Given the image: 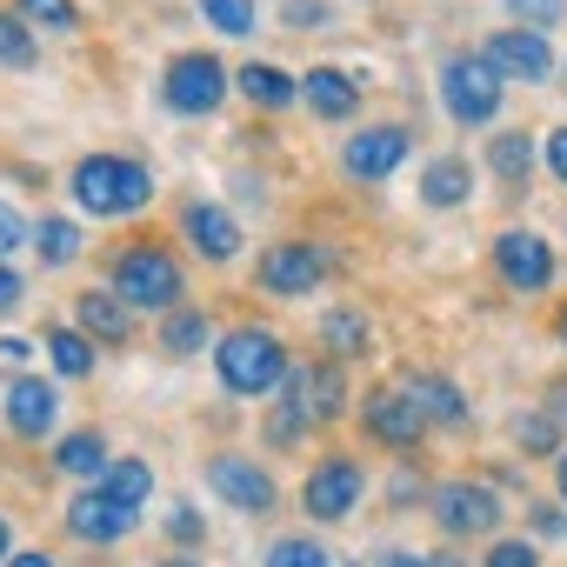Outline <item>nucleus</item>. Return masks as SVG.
I'll return each mask as SVG.
<instances>
[{"label":"nucleus","instance_id":"obj_1","mask_svg":"<svg viewBox=\"0 0 567 567\" xmlns=\"http://www.w3.org/2000/svg\"><path fill=\"white\" fill-rule=\"evenodd\" d=\"M214 368H220V388L227 394H274L280 381L295 374L288 361V341L274 328H234L214 341Z\"/></svg>","mask_w":567,"mask_h":567},{"label":"nucleus","instance_id":"obj_2","mask_svg":"<svg viewBox=\"0 0 567 567\" xmlns=\"http://www.w3.org/2000/svg\"><path fill=\"white\" fill-rule=\"evenodd\" d=\"M74 200L94 220H121V214H141L154 200V174L127 154H87L74 167Z\"/></svg>","mask_w":567,"mask_h":567},{"label":"nucleus","instance_id":"obj_3","mask_svg":"<svg viewBox=\"0 0 567 567\" xmlns=\"http://www.w3.org/2000/svg\"><path fill=\"white\" fill-rule=\"evenodd\" d=\"M114 295L134 308V315H174L181 295H187V280H181V260L154 240H127L114 254Z\"/></svg>","mask_w":567,"mask_h":567},{"label":"nucleus","instance_id":"obj_4","mask_svg":"<svg viewBox=\"0 0 567 567\" xmlns=\"http://www.w3.org/2000/svg\"><path fill=\"white\" fill-rule=\"evenodd\" d=\"M501 101H507V81H501V68L487 54H447V68H441V107H447V121L487 127L501 114Z\"/></svg>","mask_w":567,"mask_h":567},{"label":"nucleus","instance_id":"obj_5","mask_svg":"<svg viewBox=\"0 0 567 567\" xmlns=\"http://www.w3.org/2000/svg\"><path fill=\"white\" fill-rule=\"evenodd\" d=\"M161 101L174 107V114H214L220 101H227V68L214 61V54H174L167 61V74H161Z\"/></svg>","mask_w":567,"mask_h":567},{"label":"nucleus","instance_id":"obj_6","mask_svg":"<svg viewBox=\"0 0 567 567\" xmlns=\"http://www.w3.org/2000/svg\"><path fill=\"white\" fill-rule=\"evenodd\" d=\"M321 274H328V254H321L315 240H274V247L260 254V267H254L260 288H267V295H288V301L315 295Z\"/></svg>","mask_w":567,"mask_h":567},{"label":"nucleus","instance_id":"obj_7","mask_svg":"<svg viewBox=\"0 0 567 567\" xmlns=\"http://www.w3.org/2000/svg\"><path fill=\"white\" fill-rule=\"evenodd\" d=\"M361 461L354 454H328L315 474H308V487H301V507L315 514V520H348L354 507H361Z\"/></svg>","mask_w":567,"mask_h":567},{"label":"nucleus","instance_id":"obj_8","mask_svg":"<svg viewBox=\"0 0 567 567\" xmlns=\"http://www.w3.org/2000/svg\"><path fill=\"white\" fill-rule=\"evenodd\" d=\"M494 267H501V280H507L514 295H540L547 280H554V247L540 234H527V227H507L494 240Z\"/></svg>","mask_w":567,"mask_h":567},{"label":"nucleus","instance_id":"obj_9","mask_svg":"<svg viewBox=\"0 0 567 567\" xmlns=\"http://www.w3.org/2000/svg\"><path fill=\"white\" fill-rule=\"evenodd\" d=\"M408 147H414V134L394 127V121H388V127H361V134L341 147V167H348L354 181H388V174L408 161Z\"/></svg>","mask_w":567,"mask_h":567},{"label":"nucleus","instance_id":"obj_10","mask_svg":"<svg viewBox=\"0 0 567 567\" xmlns=\"http://www.w3.org/2000/svg\"><path fill=\"white\" fill-rule=\"evenodd\" d=\"M361 421H368V434H374L381 447H421V434H427V414L414 408L408 388H381V394H368Z\"/></svg>","mask_w":567,"mask_h":567},{"label":"nucleus","instance_id":"obj_11","mask_svg":"<svg viewBox=\"0 0 567 567\" xmlns=\"http://www.w3.org/2000/svg\"><path fill=\"white\" fill-rule=\"evenodd\" d=\"M207 481H214V494H220L227 507H240V514H267V507H274V474L254 467L247 454H214V461H207Z\"/></svg>","mask_w":567,"mask_h":567},{"label":"nucleus","instance_id":"obj_12","mask_svg":"<svg viewBox=\"0 0 567 567\" xmlns=\"http://www.w3.org/2000/svg\"><path fill=\"white\" fill-rule=\"evenodd\" d=\"M434 514H441L447 534H494V527H501V501H494V487H481V481H447V487H434Z\"/></svg>","mask_w":567,"mask_h":567},{"label":"nucleus","instance_id":"obj_13","mask_svg":"<svg viewBox=\"0 0 567 567\" xmlns=\"http://www.w3.org/2000/svg\"><path fill=\"white\" fill-rule=\"evenodd\" d=\"M134 520H141V507L114 501L107 487H87V494H74V507H68V534H81V540H94V547L134 534Z\"/></svg>","mask_w":567,"mask_h":567},{"label":"nucleus","instance_id":"obj_14","mask_svg":"<svg viewBox=\"0 0 567 567\" xmlns=\"http://www.w3.org/2000/svg\"><path fill=\"white\" fill-rule=\"evenodd\" d=\"M487 61L501 68V81H547L554 74V54H547V34L540 28H507L487 41Z\"/></svg>","mask_w":567,"mask_h":567},{"label":"nucleus","instance_id":"obj_15","mask_svg":"<svg viewBox=\"0 0 567 567\" xmlns=\"http://www.w3.org/2000/svg\"><path fill=\"white\" fill-rule=\"evenodd\" d=\"M181 234L194 240L200 260H234V254H240V220H234L227 207H214V200L181 207Z\"/></svg>","mask_w":567,"mask_h":567},{"label":"nucleus","instance_id":"obj_16","mask_svg":"<svg viewBox=\"0 0 567 567\" xmlns=\"http://www.w3.org/2000/svg\"><path fill=\"white\" fill-rule=\"evenodd\" d=\"M54 421H61V394H54L48 381L21 374V381L8 388V427H14L21 441H41V434H54Z\"/></svg>","mask_w":567,"mask_h":567},{"label":"nucleus","instance_id":"obj_17","mask_svg":"<svg viewBox=\"0 0 567 567\" xmlns=\"http://www.w3.org/2000/svg\"><path fill=\"white\" fill-rule=\"evenodd\" d=\"M74 328H81L87 341H101V348H121V341L134 334V308H127L114 288H107V295H101V288H87V295L74 301Z\"/></svg>","mask_w":567,"mask_h":567},{"label":"nucleus","instance_id":"obj_18","mask_svg":"<svg viewBox=\"0 0 567 567\" xmlns=\"http://www.w3.org/2000/svg\"><path fill=\"white\" fill-rule=\"evenodd\" d=\"M288 381H295V394H301L308 421H341V414H348V381H341V361H315V368H301V374H288Z\"/></svg>","mask_w":567,"mask_h":567},{"label":"nucleus","instance_id":"obj_19","mask_svg":"<svg viewBox=\"0 0 567 567\" xmlns=\"http://www.w3.org/2000/svg\"><path fill=\"white\" fill-rule=\"evenodd\" d=\"M301 101H308L321 121H348V114L361 107V87H354L341 68H308V81H301Z\"/></svg>","mask_w":567,"mask_h":567},{"label":"nucleus","instance_id":"obj_20","mask_svg":"<svg viewBox=\"0 0 567 567\" xmlns=\"http://www.w3.org/2000/svg\"><path fill=\"white\" fill-rule=\"evenodd\" d=\"M467 194H474V167H467L461 154H441V161H427V174H421V200H427L434 214L461 207Z\"/></svg>","mask_w":567,"mask_h":567},{"label":"nucleus","instance_id":"obj_21","mask_svg":"<svg viewBox=\"0 0 567 567\" xmlns=\"http://www.w3.org/2000/svg\"><path fill=\"white\" fill-rule=\"evenodd\" d=\"M401 388L414 394V408L427 414V427H461V421H467V401H461L454 381H441V374H408Z\"/></svg>","mask_w":567,"mask_h":567},{"label":"nucleus","instance_id":"obj_22","mask_svg":"<svg viewBox=\"0 0 567 567\" xmlns=\"http://www.w3.org/2000/svg\"><path fill=\"white\" fill-rule=\"evenodd\" d=\"M234 87H240L254 107H267V114H280V107H295V101H301V81H295V74H280V68H267V61H247V68L234 74Z\"/></svg>","mask_w":567,"mask_h":567},{"label":"nucleus","instance_id":"obj_23","mask_svg":"<svg viewBox=\"0 0 567 567\" xmlns=\"http://www.w3.org/2000/svg\"><path fill=\"white\" fill-rule=\"evenodd\" d=\"M368 341H374V328H368V315H361V308H328V315H321V348H328L334 361L368 354Z\"/></svg>","mask_w":567,"mask_h":567},{"label":"nucleus","instance_id":"obj_24","mask_svg":"<svg viewBox=\"0 0 567 567\" xmlns=\"http://www.w3.org/2000/svg\"><path fill=\"white\" fill-rule=\"evenodd\" d=\"M207 341H214V328H207V315H200V308H174V315L161 321V354H174V361L200 354Z\"/></svg>","mask_w":567,"mask_h":567},{"label":"nucleus","instance_id":"obj_25","mask_svg":"<svg viewBox=\"0 0 567 567\" xmlns=\"http://www.w3.org/2000/svg\"><path fill=\"white\" fill-rule=\"evenodd\" d=\"M487 161H494V174L507 187H527V174H534V134H494L487 141Z\"/></svg>","mask_w":567,"mask_h":567},{"label":"nucleus","instance_id":"obj_26","mask_svg":"<svg viewBox=\"0 0 567 567\" xmlns=\"http://www.w3.org/2000/svg\"><path fill=\"white\" fill-rule=\"evenodd\" d=\"M34 254H41V267H74V260H81V227L48 214V220L34 227Z\"/></svg>","mask_w":567,"mask_h":567},{"label":"nucleus","instance_id":"obj_27","mask_svg":"<svg viewBox=\"0 0 567 567\" xmlns=\"http://www.w3.org/2000/svg\"><path fill=\"white\" fill-rule=\"evenodd\" d=\"M48 354H54V368H61L68 381L94 374V341H87L81 328H48Z\"/></svg>","mask_w":567,"mask_h":567},{"label":"nucleus","instance_id":"obj_28","mask_svg":"<svg viewBox=\"0 0 567 567\" xmlns=\"http://www.w3.org/2000/svg\"><path fill=\"white\" fill-rule=\"evenodd\" d=\"M101 487H107L114 501H127V507H147V494H154V467H147V461H107Z\"/></svg>","mask_w":567,"mask_h":567},{"label":"nucleus","instance_id":"obj_29","mask_svg":"<svg viewBox=\"0 0 567 567\" xmlns=\"http://www.w3.org/2000/svg\"><path fill=\"white\" fill-rule=\"evenodd\" d=\"M54 467L61 474H107V441L101 434H68L54 447Z\"/></svg>","mask_w":567,"mask_h":567},{"label":"nucleus","instance_id":"obj_30","mask_svg":"<svg viewBox=\"0 0 567 567\" xmlns=\"http://www.w3.org/2000/svg\"><path fill=\"white\" fill-rule=\"evenodd\" d=\"M41 61V41L21 14H0V68H34Z\"/></svg>","mask_w":567,"mask_h":567},{"label":"nucleus","instance_id":"obj_31","mask_svg":"<svg viewBox=\"0 0 567 567\" xmlns=\"http://www.w3.org/2000/svg\"><path fill=\"white\" fill-rule=\"evenodd\" d=\"M200 14L214 21V34H234V41H254V28H260L254 0H200Z\"/></svg>","mask_w":567,"mask_h":567},{"label":"nucleus","instance_id":"obj_32","mask_svg":"<svg viewBox=\"0 0 567 567\" xmlns=\"http://www.w3.org/2000/svg\"><path fill=\"white\" fill-rule=\"evenodd\" d=\"M14 14H21L28 28H54V34H74V28H81V8H74V0H14Z\"/></svg>","mask_w":567,"mask_h":567},{"label":"nucleus","instance_id":"obj_33","mask_svg":"<svg viewBox=\"0 0 567 567\" xmlns=\"http://www.w3.org/2000/svg\"><path fill=\"white\" fill-rule=\"evenodd\" d=\"M514 441H520V454H554V447H560V421H554V408L520 414V421H514Z\"/></svg>","mask_w":567,"mask_h":567},{"label":"nucleus","instance_id":"obj_34","mask_svg":"<svg viewBox=\"0 0 567 567\" xmlns=\"http://www.w3.org/2000/svg\"><path fill=\"white\" fill-rule=\"evenodd\" d=\"M267 567H334V560H328L308 534H288V540H274V547H267Z\"/></svg>","mask_w":567,"mask_h":567},{"label":"nucleus","instance_id":"obj_35","mask_svg":"<svg viewBox=\"0 0 567 567\" xmlns=\"http://www.w3.org/2000/svg\"><path fill=\"white\" fill-rule=\"evenodd\" d=\"M507 14H514L520 28H554V21L567 14V0H507Z\"/></svg>","mask_w":567,"mask_h":567},{"label":"nucleus","instance_id":"obj_36","mask_svg":"<svg viewBox=\"0 0 567 567\" xmlns=\"http://www.w3.org/2000/svg\"><path fill=\"white\" fill-rule=\"evenodd\" d=\"M487 567H540V554L527 540H494L487 547Z\"/></svg>","mask_w":567,"mask_h":567},{"label":"nucleus","instance_id":"obj_37","mask_svg":"<svg viewBox=\"0 0 567 567\" xmlns=\"http://www.w3.org/2000/svg\"><path fill=\"white\" fill-rule=\"evenodd\" d=\"M28 240H34V234H28V220H21L8 200H0V260H8L14 247H28Z\"/></svg>","mask_w":567,"mask_h":567},{"label":"nucleus","instance_id":"obj_38","mask_svg":"<svg viewBox=\"0 0 567 567\" xmlns=\"http://www.w3.org/2000/svg\"><path fill=\"white\" fill-rule=\"evenodd\" d=\"M21 295H28V280H21L8 260H0V315H8V308H21Z\"/></svg>","mask_w":567,"mask_h":567},{"label":"nucleus","instance_id":"obj_39","mask_svg":"<svg viewBox=\"0 0 567 567\" xmlns=\"http://www.w3.org/2000/svg\"><path fill=\"white\" fill-rule=\"evenodd\" d=\"M547 174L567 187V127H554V134H547Z\"/></svg>","mask_w":567,"mask_h":567},{"label":"nucleus","instance_id":"obj_40","mask_svg":"<svg viewBox=\"0 0 567 567\" xmlns=\"http://www.w3.org/2000/svg\"><path fill=\"white\" fill-rule=\"evenodd\" d=\"M167 527H174V540H194V534H200V514H194V507H174Z\"/></svg>","mask_w":567,"mask_h":567},{"label":"nucleus","instance_id":"obj_41","mask_svg":"<svg viewBox=\"0 0 567 567\" xmlns=\"http://www.w3.org/2000/svg\"><path fill=\"white\" fill-rule=\"evenodd\" d=\"M0 361L21 368V361H28V341H21V334H8V341H0Z\"/></svg>","mask_w":567,"mask_h":567},{"label":"nucleus","instance_id":"obj_42","mask_svg":"<svg viewBox=\"0 0 567 567\" xmlns=\"http://www.w3.org/2000/svg\"><path fill=\"white\" fill-rule=\"evenodd\" d=\"M534 534H560V514L554 507H534Z\"/></svg>","mask_w":567,"mask_h":567},{"label":"nucleus","instance_id":"obj_43","mask_svg":"<svg viewBox=\"0 0 567 567\" xmlns=\"http://www.w3.org/2000/svg\"><path fill=\"white\" fill-rule=\"evenodd\" d=\"M381 567H434V560H427V554H388Z\"/></svg>","mask_w":567,"mask_h":567},{"label":"nucleus","instance_id":"obj_44","mask_svg":"<svg viewBox=\"0 0 567 567\" xmlns=\"http://www.w3.org/2000/svg\"><path fill=\"white\" fill-rule=\"evenodd\" d=\"M8 567H54V554H14Z\"/></svg>","mask_w":567,"mask_h":567},{"label":"nucleus","instance_id":"obj_45","mask_svg":"<svg viewBox=\"0 0 567 567\" xmlns=\"http://www.w3.org/2000/svg\"><path fill=\"white\" fill-rule=\"evenodd\" d=\"M8 547H14V534H8V514H0V560H14Z\"/></svg>","mask_w":567,"mask_h":567},{"label":"nucleus","instance_id":"obj_46","mask_svg":"<svg viewBox=\"0 0 567 567\" xmlns=\"http://www.w3.org/2000/svg\"><path fill=\"white\" fill-rule=\"evenodd\" d=\"M554 334H560V341H567V308H560V315H554Z\"/></svg>","mask_w":567,"mask_h":567},{"label":"nucleus","instance_id":"obj_47","mask_svg":"<svg viewBox=\"0 0 567 567\" xmlns=\"http://www.w3.org/2000/svg\"><path fill=\"white\" fill-rule=\"evenodd\" d=\"M560 494H567V454H560Z\"/></svg>","mask_w":567,"mask_h":567},{"label":"nucleus","instance_id":"obj_48","mask_svg":"<svg viewBox=\"0 0 567 567\" xmlns=\"http://www.w3.org/2000/svg\"><path fill=\"white\" fill-rule=\"evenodd\" d=\"M167 567H194V560H167Z\"/></svg>","mask_w":567,"mask_h":567}]
</instances>
